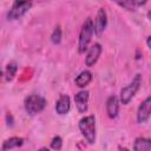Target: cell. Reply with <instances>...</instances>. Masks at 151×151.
Returning <instances> with one entry per match:
<instances>
[{
  "label": "cell",
  "mask_w": 151,
  "mask_h": 151,
  "mask_svg": "<svg viewBox=\"0 0 151 151\" xmlns=\"http://www.w3.org/2000/svg\"><path fill=\"white\" fill-rule=\"evenodd\" d=\"M94 33V25L91 18H87L80 29L79 33V41H78V51L79 53H85V51H87L88 45L92 40V35Z\"/></svg>",
  "instance_id": "cell-1"
},
{
  "label": "cell",
  "mask_w": 151,
  "mask_h": 151,
  "mask_svg": "<svg viewBox=\"0 0 151 151\" xmlns=\"http://www.w3.org/2000/svg\"><path fill=\"white\" fill-rule=\"evenodd\" d=\"M17 71H18V64L15 61H11L8 63L6 66H5V70H4V77L7 81H11L13 80V78L15 77L17 74Z\"/></svg>",
  "instance_id": "cell-16"
},
{
  "label": "cell",
  "mask_w": 151,
  "mask_h": 151,
  "mask_svg": "<svg viewBox=\"0 0 151 151\" xmlns=\"http://www.w3.org/2000/svg\"><path fill=\"white\" fill-rule=\"evenodd\" d=\"M100 54H101V45L98 44V42L93 44L88 48V51L86 53V57H85V64H86V66H90V67L93 66L98 61Z\"/></svg>",
  "instance_id": "cell-7"
},
{
  "label": "cell",
  "mask_w": 151,
  "mask_h": 151,
  "mask_svg": "<svg viewBox=\"0 0 151 151\" xmlns=\"http://www.w3.org/2000/svg\"><path fill=\"white\" fill-rule=\"evenodd\" d=\"M140 85H142V76L140 74H136V77L132 79V81L129 85H126L125 87H123L120 90L119 98H120L122 104L127 105L130 103V100L134 97V94L137 93V91L139 90Z\"/></svg>",
  "instance_id": "cell-4"
},
{
  "label": "cell",
  "mask_w": 151,
  "mask_h": 151,
  "mask_svg": "<svg viewBox=\"0 0 151 151\" xmlns=\"http://www.w3.org/2000/svg\"><path fill=\"white\" fill-rule=\"evenodd\" d=\"M146 44H147L149 48L151 50V35H150V37H147V39H146Z\"/></svg>",
  "instance_id": "cell-19"
},
{
  "label": "cell",
  "mask_w": 151,
  "mask_h": 151,
  "mask_svg": "<svg viewBox=\"0 0 151 151\" xmlns=\"http://www.w3.org/2000/svg\"><path fill=\"white\" fill-rule=\"evenodd\" d=\"M79 130L88 144L96 142V118L94 116H85L79 120Z\"/></svg>",
  "instance_id": "cell-2"
},
{
  "label": "cell",
  "mask_w": 151,
  "mask_h": 151,
  "mask_svg": "<svg viewBox=\"0 0 151 151\" xmlns=\"http://www.w3.org/2000/svg\"><path fill=\"white\" fill-rule=\"evenodd\" d=\"M24 144V139L20 138V137H11L8 139H6L1 146V150L5 151V150H12V149H15V147H20L22 146Z\"/></svg>",
  "instance_id": "cell-15"
},
{
  "label": "cell",
  "mask_w": 151,
  "mask_h": 151,
  "mask_svg": "<svg viewBox=\"0 0 151 151\" xmlns=\"http://www.w3.org/2000/svg\"><path fill=\"white\" fill-rule=\"evenodd\" d=\"M106 112L110 118H116L119 112V100L116 96L109 97L106 101Z\"/></svg>",
  "instance_id": "cell-11"
},
{
  "label": "cell",
  "mask_w": 151,
  "mask_h": 151,
  "mask_svg": "<svg viewBox=\"0 0 151 151\" xmlns=\"http://www.w3.org/2000/svg\"><path fill=\"white\" fill-rule=\"evenodd\" d=\"M147 17H149V19H150V20H151V11H150V12H149V13H147Z\"/></svg>",
  "instance_id": "cell-20"
},
{
  "label": "cell",
  "mask_w": 151,
  "mask_h": 151,
  "mask_svg": "<svg viewBox=\"0 0 151 151\" xmlns=\"http://www.w3.org/2000/svg\"><path fill=\"white\" fill-rule=\"evenodd\" d=\"M71 109V100L67 94H61L55 101V111L58 114H66Z\"/></svg>",
  "instance_id": "cell-10"
},
{
  "label": "cell",
  "mask_w": 151,
  "mask_h": 151,
  "mask_svg": "<svg viewBox=\"0 0 151 151\" xmlns=\"http://www.w3.org/2000/svg\"><path fill=\"white\" fill-rule=\"evenodd\" d=\"M61 146H63V139H61V137H59V136L53 137V139L51 142V147L54 149V150H60Z\"/></svg>",
  "instance_id": "cell-18"
},
{
  "label": "cell",
  "mask_w": 151,
  "mask_h": 151,
  "mask_svg": "<svg viewBox=\"0 0 151 151\" xmlns=\"http://www.w3.org/2000/svg\"><path fill=\"white\" fill-rule=\"evenodd\" d=\"M24 106L26 112L29 116H35L40 112H42V110L46 106V100L44 97L39 96V94H31L28 97H26L25 101H24Z\"/></svg>",
  "instance_id": "cell-3"
},
{
  "label": "cell",
  "mask_w": 151,
  "mask_h": 151,
  "mask_svg": "<svg viewBox=\"0 0 151 151\" xmlns=\"http://www.w3.org/2000/svg\"><path fill=\"white\" fill-rule=\"evenodd\" d=\"M88 99H90V93L86 90H81L74 96V103L80 113H85L87 111Z\"/></svg>",
  "instance_id": "cell-8"
},
{
  "label": "cell",
  "mask_w": 151,
  "mask_h": 151,
  "mask_svg": "<svg viewBox=\"0 0 151 151\" xmlns=\"http://www.w3.org/2000/svg\"><path fill=\"white\" fill-rule=\"evenodd\" d=\"M51 40H52L53 44H59L61 41V29H60L59 26H57L54 28V31H53V33L51 35Z\"/></svg>",
  "instance_id": "cell-17"
},
{
  "label": "cell",
  "mask_w": 151,
  "mask_h": 151,
  "mask_svg": "<svg viewBox=\"0 0 151 151\" xmlns=\"http://www.w3.org/2000/svg\"><path fill=\"white\" fill-rule=\"evenodd\" d=\"M32 0H14L11 9L7 13L8 20L21 19L32 7Z\"/></svg>",
  "instance_id": "cell-5"
},
{
  "label": "cell",
  "mask_w": 151,
  "mask_h": 151,
  "mask_svg": "<svg viewBox=\"0 0 151 151\" xmlns=\"http://www.w3.org/2000/svg\"><path fill=\"white\" fill-rule=\"evenodd\" d=\"M91 80H92V73L90 72V71H87V70H85V71H81L78 76H77V78H76V85L78 86V87H80V88H84V87H86L90 83H91Z\"/></svg>",
  "instance_id": "cell-13"
},
{
  "label": "cell",
  "mask_w": 151,
  "mask_h": 151,
  "mask_svg": "<svg viewBox=\"0 0 151 151\" xmlns=\"http://www.w3.org/2000/svg\"><path fill=\"white\" fill-rule=\"evenodd\" d=\"M94 33L97 35H100L104 29L106 28V25H107V15H106V12L104 8H99L97 15H96V19H94Z\"/></svg>",
  "instance_id": "cell-9"
},
{
  "label": "cell",
  "mask_w": 151,
  "mask_h": 151,
  "mask_svg": "<svg viewBox=\"0 0 151 151\" xmlns=\"http://www.w3.org/2000/svg\"><path fill=\"white\" fill-rule=\"evenodd\" d=\"M112 1H114L120 7L127 11H134L137 7H140L146 4V0H112Z\"/></svg>",
  "instance_id": "cell-12"
},
{
  "label": "cell",
  "mask_w": 151,
  "mask_h": 151,
  "mask_svg": "<svg viewBox=\"0 0 151 151\" xmlns=\"http://www.w3.org/2000/svg\"><path fill=\"white\" fill-rule=\"evenodd\" d=\"M133 150L136 151H149L151 150V138L138 137L133 143Z\"/></svg>",
  "instance_id": "cell-14"
},
{
  "label": "cell",
  "mask_w": 151,
  "mask_h": 151,
  "mask_svg": "<svg viewBox=\"0 0 151 151\" xmlns=\"http://www.w3.org/2000/svg\"><path fill=\"white\" fill-rule=\"evenodd\" d=\"M151 116V96L142 101L137 111V122L139 124L145 123Z\"/></svg>",
  "instance_id": "cell-6"
}]
</instances>
